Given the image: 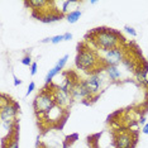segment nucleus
Returning <instances> with one entry per match:
<instances>
[{"instance_id":"26","label":"nucleus","mask_w":148,"mask_h":148,"mask_svg":"<svg viewBox=\"0 0 148 148\" xmlns=\"http://www.w3.org/2000/svg\"><path fill=\"white\" fill-rule=\"evenodd\" d=\"M13 79H14V86H19L22 84V80L21 79H18L15 75H13Z\"/></svg>"},{"instance_id":"22","label":"nucleus","mask_w":148,"mask_h":148,"mask_svg":"<svg viewBox=\"0 0 148 148\" xmlns=\"http://www.w3.org/2000/svg\"><path fill=\"white\" fill-rule=\"evenodd\" d=\"M124 29H125V32H127V33H129V34L132 36V37H136V36H137V32H136V29H134V28H132V27H129V25H125V27H124Z\"/></svg>"},{"instance_id":"1","label":"nucleus","mask_w":148,"mask_h":148,"mask_svg":"<svg viewBox=\"0 0 148 148\" xmlns=\"http://www.w3.org/2000/svg\"><path fill=\"white\" fill-rule=\"evenodd\" d=\"M123 36L119 32L109 28H96L94 31V43L97 48L106 52L114 49L123 41Z\"/></svg>"},{"instance_id":"25","label":"nucleus","mask_w":148,"mask_h":148,"mask_svg":"<svg viewBox=\"0 0 148 148\" xmlns=\"http://www.w3.org/2000/svg\"><path fill=\"white\" fill-rule=\"evenodd\" d=\"M71 39H72V34L70 32H67L63 34V41H71Z\"/></svg>"},{"instance_id":"30","label":"nucleus","mask_w":148,"mask_h":148,"mask_svg":"<svg viewBox=\"0 0 148 148\" xmlns=\"http://www.w3.org/2000/svg\"><path fill=\"white\" fill-rule=\"evenodd\" d=\"M90 4H91V5H95V4H96V0H91V1H90Z\"/></svg>"},{"instance_id":"4","label":"nucleus","mask_w":148,"mask_h":148,"mask_svg":"<svg viewBox=\"0 0 148 148\" xmlns=\"http://www.w3.org/2000/svg\"><path fill=\"white\" fill-rule=\"evenodd\" d=\"M5 95H1V106H0V119H1V124H12L16 123V115L19 112V105L18 103L13 101L9 97L8 100H5Z\"/></svg>"},{"instance_id":"23","label":"nucleus","mask_w":148,"mask_h":148,"mask_svg":"<svg viewBox=\"0 0 148 148\" xmlns=\"http://www.w3.org/2000/svg\"><path fill=\"white\" fill-rule=\"evenodd\" d=\"M34 90H36V84L33 82V81H31V82H29V86H28V89H27V94H25V95L28 96L29 94H32L33 91H34Z\"/></svg>"},{"instance_id":"14","label":"nucleus","mask_w":148,"mask_h":148,"mask_svg":"<svg viewBox=\"0 0 148 148\" xmlns=\"http://www.w3.org/2000/svg\"><path fill=\"white\" fill-rule=\"evenodd\" d=\"M147 73H148V63H144L143 67H139V69H137V71H136V75H137L139 81H144V80H146Z\"/></svg>"},{"instance_id":"28","label":"nucleus","mask_w":148,"mask_h":148,"mask_svg":"<svg viewBox=\"0 0 148 148\" xmlns=\"http://www.w3.org/2000/svg\"><path fill=\"white\" fill-rule=\"evenodd\" d=\"M52 41V37H48V38H45V39H42L41 43H48V42H51Z\"/></svg>"},{"instance_id":"9","label":"nucleus","mask_w":148,"mask_h":148,"mask_svg":"<svg viewBox=\"0 0 148 148\" xmlns=\"http://www.w3.org/2000/svg\"><path fill=\"white\" fill-rule=\"evenodd\" d=\"M63 113H65V109H62V108H60L58 105H56L53 109H51L46 115H43V116H46L49 122H58V120L61 119V115Z\"/></svg>"},{"instance_id":"27","label":"nucleus","mask_w":148,"mask_h":148,"mask_svg":"<svg viewBox=\"0 0 148 148\" xmlns=\"http://www.w3.org/2000/svg\"><path fill=\"white\" fill-rule=\"evenodd\" d=\"M142 133H143V134H148V123H146V125H143Z\"/></svg>"},{"instance_id":"29","label":"nucleus","mask_w":148,"mask_h":148,"mask_svg":"<svg viewBox=\"0 0 148 148\" xmlns=\"http://www.w3.org/2000/svg\"><path fill=\"white\" fill-rule=\"evenodd\" d=\"M139 123L142 124V125H146V118H144V116H140V119H139Z\"/></svg>"},{"instance_id":"2","label":"nucleus","mask_w":148,"mask_h":148,"mask_svg":"<svg viewBox=\"0 0 148 148\" xmlns=\"http://www.w3.org/2000/svg\"><path fill=\"white\" fill-rule=\"evenodd\" d=\"M76 67L82 71H94V70H99L97 67L101 65L99 56L96 55L95 51H92L90 47L85 45L77 46V55L75 58Z\"/></svg>"},{"instance_id":"10","label":"nucleus","mask_w":148,"mask_h":148,"mask_svg":"<svg viewBox=\"0 0 148 148\" xmlns=\"http://www.w3.org/2000/svg\"><path fill=\"white\" fill-rule=\"evenodd\" d=\"M104 70H105L108 77H109L112 81H118V80L122 77V72L119 71L118 66H105L104 65Z\"/></svg>"},{"instance_id":"19","label":"nucleus","mask_w":148,"mask_h":148,"mask_svg":"<svg viewBox=\"0 0 148 148\" xmlns=\"http://www.w3.org/2000/svg\"><path fill=\"white\" fill-rule=\"evenodd\" d=\"M22 63L24 66H32V58H31V56L29 55H27V56H24L23 57V60H22Z\"/></svg>"},{"instance_id":"16","label":"nucleus","mask_w":148,"mask_h":148,"mask_svg":"<svg viewBox=\"0 0 148 148\" xmlns=\"http://www.w3.org/2000/svg\"><path fill=\"white\" fill-rule=\"evenodd\" d=\"M6 148H19V143H18V136L16 133L10 139L8 140V144H6Z\"/></svg>"},{"instance_id":"11","label":"nucleus","mask_w":148,"mask_h":148,"mask_svg":"<svg viewBox=\"0 0 148 148\" xmlns=\"http://www.w3.org/2000/svg\"><path fill=\"white\" fill-rule=\"evenodd\" d=\"M62 14H58V13H48L46 15H41L39 16V21H42L43 23H53V22H58L61 21Z\"/></svg>"},{"instance_id":"13","label":"nucleus","mask_w":148,"mask_h":148,"mask_svg":"<svg viewBox=\"0 0 148 148\" xmlns=\"http://www.w3.org/2000/svg\"><path fill=\"white\" fill-rule=\"evenodd\" d=\"M80 16H81V10L76 9V10L70 12L69 14L66 15V19H67V22H69V23H71V24H75V23L80 19Z\"/></svg>"},{"instance_id":"8","label":"nucleus","mask_w":148,"mask_h":148,"mask_svg":"<svg viewBox=\"0 0 148 148\" xmlns=\"http://www.w3.org/2000/svg\"><path fill=\"white\" fill-rule=\"evenodd\" d=\"M85 81L87 84V86H89L90 91L92 92V95L99 96V91H100V89H101V86L104 84V79L99 73V70H96L95 72H92Z\"/></svg>"},{"instance_id":"21","label":"nucleus","mask_w":148,"mask_h":148,"mask_svg":"<svg viewBox=\"0 0 148 148\" xmlns=\"http://www.w3.org/2000/svg\"><path fill=\"white\" fill-rule=\"evenodd\" d=\"M72 3H76V1H73V0H66V1H63V4H62V13H66L67 9H69V5L72 4Z\"/></svg>"},{"instance_id":"7","label":"nucleus","mask_w":148,"mask_h":148,"mask_svg":"<svg viewBox=\"0 0 148 148\" xmlns=\"http://www.w3.org/2000/svg\"><path fill=\"white\" fill-rule=\"evenodd\" d=\"M136 136L132 132H119L115 136V148H133Z\"/></svg>"},{"instance_id":"6","label":"nucleus","mask_w":148,"mask_h":148,"mask_svg":"<svg viewBox=\"0 0 148 148\" xmlns=\"http://www.w3.org/2000/svg\"><path fill=\"white\" fill-rule=\"evenodd\" d=\"M123 61H124V55H123L122 48L116 47V48L105 52V56H104V60H103V65L118 66V63H120Z\"/></svg>"},{"instance_id":"18","label":"nucleus","mask_w":148,"mask_h":148,"mask_svg":"<svg viewBox=\"0 0 148 148\" xmlns=\"http://www.w3.org/2000/svg\"><path fill=\"white\" fill-rule=\"evenodd\" d=\"M123 65L127 67L129 71H134L136 70V66H134V63L130 61V60H127V58H124V61H123Z\"/></svg>"},{"instance_id":"15","label":"nucleus","mask_w":148,"mask_h":148,"mask_svg":"<svg viewBox=\"0 0 148 148\" xmlns=\"http://www.w3.org/2000/svg\"><path fill=\"white\" fill-rule=\"evenodd\" d=\"M60 72V70L58 69H57V67L55 66V67H53V69H51V70H49V71H48V73H47V75H46V84H47V85H48V84H51V81H52V79H53V77H55L56 75H57V73H58Z\"/></svg>"},{"instance_id":"12","label":"nucleus","mask_w":148,"mask_h":148,"mask_svg":"<svg viewBox=\"0 0 148 148\" xmlns=\"http://www.w3.org/2000/svg\"><path fill=\"white\" fill-rule=\"evenodd\" d=\"M52 4L51 1H46V0H29V1H25V5H29L33 8V10H39V9L45 8L46 5Z\"/></svg>"},{"instance_id":"20","label":"nucleus","mask_w":148,"mask_h":148,"mask_svg":"<svg viewBox=\"0 0 148 148\" xmlns=\"http://www.w3.org/2000/svg\"><path fill=\"white\" fill-rule=\"evenodd\" d=\"M62 41H63V34H60V36L52 37L51 43H53V45H57V43H60V42H62Z\"/></svg>"},{"instance_id":"5","label":"nucleus","mask_w":148,"mask_h":148,"mask_svg":"<svg viewBox=\"0 0 148 148\" xmlns=\"http://www.w3.org/2000/svg\"><path fill=\"white\" fill-rule=\"evenodd\" d=\"M52 94H53V97H55L56 105H58L60 108H62V109H65V110L69 109L70 105H71V103H72V99H73L70 94L62 91L60 86H53Z\"/></svg>"},{"instance_id":"24","label":"nucleus","mask_w":148,"mask_h":148,"mask_svg":"<svg viewBox=\"0 0 148 148\" xmlns=\"http://www.w3.org/2000/svg\"><path fill=\"white\" fill-rule=\"evenodd\" d=\"M37 69H38V65H37V62H33L32 66H31V75L34 76L37 73Z\"/></svg>"},{"instance_id":"3","label":"nucleus","mask_w":148,"mask_h":148,"mask_svg":"<svg viewBox=\"0 0 148 148\" xmlns=\"http://www.w3.org/2000/svg\"><path fill=\"white\" fill-rule=\"evenodd\" d=\"M56 106L55 97H53L52 90H47L46 87L42 89V91L36 96L34 101H33V108H34V112L38 116H43L51 109Z\"/></svg>"},{"instance_id":"17","label":"nucleus","mask_w":148,"mask_h":148,"mask_svg":"<svg viewBox=\"0 0 148 148\" xmlns=\"http://www.w3.org/2000/svg\"><path fill=\"white\" fill-rule=\"evenodd\" d=\"M69 55H65L63 57H61V58L58 60V61H57V63H56V67L57 69L60 70V71H61V70L63 69V67L66 66V63H67V60H69Z\"/></svg>"}]
</instances>
